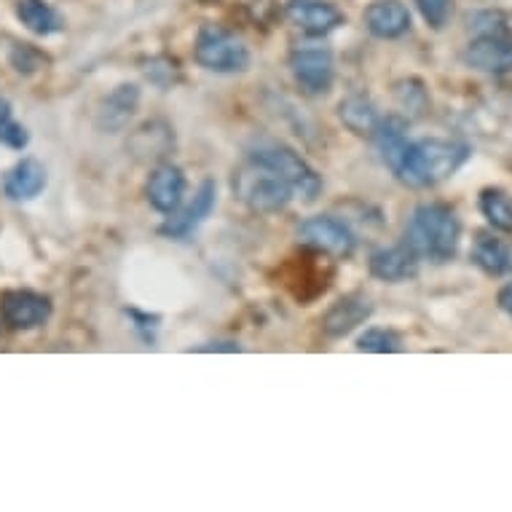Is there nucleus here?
I'll list each match as a JSON object with an SVG mask.
<instances>
[{
  "instance_id": "nucleus-1",
  "label": "nucleus",
  "mask_w": 512,
  "mask_h": 512,
  "mask_svg": "<svg viewBox=\"0 0 512 512\" xmlns=\"http://www.w3.org/2000/svg\"><path fill=\"white\" fill-rule=\"evenodd\" d=\"M472 156L470 145L459 140H440V137H424L416 143H408L392 156L387 167L397 175V180L411 188H432L456 175Z\"/></svg>"
},
{
  "instance_id": "nucleus-2",
  "label": "nucleus",
  "mask_w": 512,
  "mask_h": 512,
  "mask_svg": "<svg viewBox=\"0 0 512 512\" xmlns=\"http://www.w3.org/2000/svg\"><path fill=\"white\" fill-rule=\"evenodd\" d=\"M462 239V220L451 204L427 202L416 207L411 223L405 228V244L419 258L445 263L451 261L459 250Z\"/></svg>"
},
{
  "instance_id": "nucleus-3",
  "label": "nucleus",
  "mask_w": 512,
  "mask_h": 512,
  "mask_svg": "<svg viewBox=\"0 0 512 512\" xmlns=\"http://www.w3.org/2000/svg\"><path fill=\"white\" fill-rule=\"evenodd\" d=\"M234 191L252 212L258 215H274L282 212L293 199V188L274 172L258 161L244 164L234 175Z\"/></svg>"
},
{
  "instance_id": "nucleus-4",
  "label": "nucleus",
  "mask_w": 512,
  "mask_h": 512,
  "mask_svg": "<svg viewBox=\"0 0 512 512\" xmlns=\"http://www.w3.org/2000/svg\"><path fill=\"white\" fill-rule=\"evenodd\" d=\"M196 62L212 73H242L250 65V49L223 27L204 25L196 35Z\"/></svg>"
},
{
  "instance_id": "nucleus-5",
  "label": "nucleus",
  "mask_w": 512,
  "mask_h": 512,
  "mask_svg": "<svg viewBox=\"0 0 512 512\" xmlns=\"http://www.w3.org/2000/svg\"><path fill=\"white\" fill-rule=\"evenodd\" d=\"M250 159L263 164V167L274 169V172L293 188V194L303 196L306 202H314L319 196V191H322V177H319L317 172L293 151V148H287V145H263V148H258V151L252 153Z\"/></svg>"
},
{
  "instance_id": "nucleus-6",
  "label": "nucleus",
  "mask_w": 512,
  "mask_h": 512,
  "mask_svg": "<svg viewBox=\"0 0 512 512\" xmlns=\"http://www.w3.org/2000/svg\"><path fill=\"white\" fill-rule=\"evenodd\" d=\"M298 242L322 255H333V258H349L354 252V234L349 231L344 220L333 218V215H314L306 218L295 231Z\"/></svg>"
},
{
  "instance_id": "nucleus-7",
  "label": "nucleus",
  "mask_w": 512,
  "mask_h": 512,
  "mask_svg": "<svg viewBox=\"0 0 512 512\" xmlns=\"http://www.w3.org/2000/svg\"><path fill=\"white\" fill-rule=\"evenodd\" d=\"M290 70L303 92L325 94L333 86V54L322 43H301L290 51Z\"/></svg>"
},
{
  "instance_id": "nucleus-8",
  "label": "nucleus",
  "mask_w": 512,
  "mask_h": 512,
  "mask_svg": "<svg viewBox=\"0 0 512 512\" xmlns=\"http://www.w3.org/2000/svg\"><path fill=\"white\" fill-rule=\"evenodd\" d=\"M51 317V301L33 290H6L0 295V319L11 330H35Z\"/></svg>"
},
{
  "instance_id": "nucleus-9",
  "label": "nucleus",
  "mask_w": 512,
  "mask_h": 512,
  "mask_svg": "<svg viewBox=\"0 0 512 512\" xmlns=\"http://www.w3.org/2000/svg\"><path fill=\"white\" fill-rule=\"evenodd\" d=\"M464 62L480 73L502 76L512 70V35L510 33H480L475 35L467 49Z\"/></svg>"
},
{
  "instance_id": "nucleus-10",
  "label": "nucleus",
  "mask_w": 512,
  "mask_h": 512,
  "mask_svg": "<svg viewBox=\"0 0 512 512\" xmlns=\"http://www.w3.org/2000/svg\"><path fill=\"white\" fill-rule=\"evenodd\" d=\"M215 202H218V185H215V180H204L199 185V191H196L194 202L188 204L185 210L172 212L167 223L161 226V234L172 236V239L191 236L204 220L210 218V212L215 210Z\"/></svg>"
},
{
  "instance_id": "nucleus-11",
  "label": "nucleus",
  "mask_w": 512,
  "mask_h": 512,
  "mask_svg": "<svg viewBox=\"0 0 512 512\" xmlns=\"http://www.w3.org/2000/svg\"><path fill=\"white\" fill-rule=\"evenodd\" d=\"M185 185L188 183H185L183 169L175 167V164H161V167L153 169L148 185H145L148 204L161 215H172L183 204Z\"/></svg>"
},
{
  "instance_id": "nucleus-12",
  "label": "nucleus",
  "mask_w": 512,
  "mask_h": 512,
  "mask_svg": "<svg viewBox=\"0 0 512 512\" xmlns=\"http://www.w3.org/2000/svg\"><path fill=\"white\" fill-rule=\"evenodd\" d=\"M370 274L381 282H408L419 274V255L408 244L397 247H381L370 255Z\"/></svg>"
},
{
  "instance_id": "nucleus-13",
  "label": "nucleus",
  "mask_w": 512,
  "mask_h": 512,
  "mask_svg": "<svg viewBox=\"0 0 512 512\" xmlns=\"http://www.w3.org/2000/svg\"><path fill=\"white\" fill-rule=\"evenodd\" d=\"M290 19L301 27L303 33L322 38L344 25V14L328 0H290Z\"/></svg>"
},
{
  "instance_id": "nucleus-14",
  "label": "nucleus",
  "mask_w": 512,
  "mask_h": 512,
  "mask_svg": "<svg viewBox=\"0 0 512 512\" xmlns=\"http://www.w3.org/2000/svg\"><path fill=\"white\" fill-rule=\"evenodd\" d=\"M365 25L376 38L392 41L411 30V11L403 0H373L365 11Z\"/></svg>"
},
{
  "instance_id": "nucleus-15",
  "label": "nucleus",
  "mask_w": 512,
  "mask_h": 512,
  "mask_svg": "<svg viewBox=\"0 0 512 512\" xmlns=\"http://www.w3.org/2000/svg\"><path fill=\"white\" fill-rule=\"evenodd\" d=\"M137 105H140V89L135 84L116 86L97 110V126L108 135H116L132 121V116L137 113Z\"/></svg>"
},
{
  "instance_id": "nucleus-16",
  "label": "nucleus",
  "mask_w": 512,
  "mask_h": 512,
  "mask_svg": "<svg viewBox=\"0 0 512 512\" xmlns=\"http://www.w3.org/2000/svg\"><path fill=\"white\" fill-rule=\"evenodd\" d=\"M370 314H373V303L365 295H346L328 309L322 319V333L330 338H344L354 328H360Z\"/></svg>"
},
{
  "instance_id": "nucleus-17",
  "label": "nucleus",
  "mask_w": 512,
  "mask_h": 512,
  "mask_svg": "<svg viewBox=\"0 0 512 512\" xmlns=\"http://www.w3.org/2000/svg\"><path fill=\"white\" fill-rule=\"evenodd\" d=\"M46 183H49V175L41 161L22 159L3 177V194L9 196L11 202H30L43 194Z\"/></svg>"
},
{
  "instance_id": "nucleus-18",
  "label": "nucleus",
  "mask_w": 512,
  "mask_h": 512,
  "mask_svg": "<svg viewBox=\"0 0 512 512\" xmlns=\"http://www.w3.org/2000/svg\"><path fill=\"white\" fill-rule=\"evenodd\" d=\"M470 258L488 277H504L512 271V244L502 236L478 234Z\"/></svg>"
},
{
  "instance_id": "nucleus-19",
  "label": "nucleus",
  "mask_w": 512,
  "mask_h": 512,
  "mask_svg": "<svg viewBox=\"0 0 512 512\" xmlns=\"http://www.w3.org/2000/svg\"><path fill=\"white\" fill-rule=\"evenodd\" d=\"M17 17L30 33L41 38H49L65 27V19L59 17L49 0H17Z\"/></svg>"
},
{
  "instance_id": "nucleus-20",
  "label": "nucleus",
  "mask_w": 512,
  "mask_h": 512,
  "mask_svg": "<svg viewBox=\"0 0 512 512\" xmlns=\"http://www.w3.org/2000/svg\"><path fill=\"white\" fill-rule=\"evenodd\" d=\"M338 118H341V124L354 132V135H373L378 126V113L376 105L368 100V97H362V94H354V97H346L341 105H338Z\"/></svg>"
},
{
  "instance_id": "nucleus-21",
  "label": "nucleus",
  "mask_w": 512,
  "mask_h": 512,
  "mask_svg": "<svg viewBox=\"0 0 512 512\" xmlns=\"http://www.w3.org/2000/svg\"><path fill=\"white\" fill-rule=\"evenodd\" d=\"M480 212L483 218L502 234H512V196L502 188H483L480 191Z\"/></svg>"
},
{
  "instance_id": "nucleus-22",
  "label": "nucleus",
  "mask_w": 512,
  "mask_h": 512,
  "mask_svg": "<svg viewBox=\"0 0 512 512\" xmlns=\"http://www.w3.org/2000/svg\"><path fill=\"white\" fill-rule=\"evenodd\" d=\"M357 349L370 354H395L403 352V338L389 328H370L357 338Z\"/></svg>"
},
{
  "instance_id": "nucleus-23",
  "label": "nucleus",
  "mask_w": 512,
  "mask_h": 512,
  "mask_svg": "<svg viewBox=\"0 0 512 512\" xmlns=\"http://www.w3.org/2000/svg\"><path fill=\"white\" fill-rule=\"evenodd\" d=\"M9 59L11 68L17 70V73H22V76H33V73L43 70V65L49 62V57L41 54L35 46H30V43H17V46L11 49Z\"/></svg>"
},
{
  "instance_id": "nucleus-24",
  "label": "nucleus",
  "mask_w": 512,
  "mask_h": 512,
  "mask_svg": "<svg viewBox=\"0 0 512 512\" xmlns=\"http://www.w3.org/2000/svg\"><path fill=\"white\" fill-rule=\"evenodd\" d=\"M416 6H419L424 22L429 27H435V30H443L448 25V17L454 14L451 0H416Z\"/></svg>"
},
{
  "instance_id": "nucleus-25",
  "label": "nucleus",
  "mask_w": 512,
  "mask_h": 512,
  "mask_svg": "<svg viewBox=\"0 0 512 512\" xmlns=\"http://www.w3.org/2000/svg\"><path fill=\"white\" fill-rule=\"evenodd\" d=\"M397 102H400L408 113H421V110L427 108L424 84H421V81H403V84L397 86Z\"/></svg>"
},
{
  "instance_id": "nucleus-26",
  "label": "nucleus",
  "mask_w": 512,
  "mask_h": 512,
  "mask_svg": "<svg viewBox=\"0 0 512 512\" xmlns=\"http://www.w3.org/2000/svg\"><path fill=\"white\" fill-rule=\"evenodd\" d=\"M27 143H30V132L22 124H17L14 118L0 126V145H6L11 151H22V148H27Z\"/></svg>"
},
{
  "instance_id": "nucleus-27",
  "label": "nucleus",
  "mask_w": 512,
  "mask_h": 512,
  "mask_svg": "<svg viewBox=\"0 0 512 512\" xmlns=\"http://www.w3.org/2000/svg\"><path fill=\"white\" fill-rule=\"evenodd\" d=\"M470 25H475V30L480 33H510V22H507V17L504 14H491V11H486V14H478L475 19H470Z\"/></svg>"
},
{
  "instance_id": "nucleus-28",
  "label": "nucleus",
  "mask_w": 512,
  "mask_h": 512,
  "mask_svg": "<svg viewBox=\"0 0 512 512\" xmlns=\"http://www.w3.org/2000/svg\"><path fill=\"white\" fill-rule=\"evenodd\" d=\"M499 306H502V311H507L512 317V282H507V285L499 290Z\"/></svg>"
},
{
  "instance_id": "nucleus-29",
  "label": "nucleus",
  "mask_w": 512,
  "mask_h": 512,
  "mask_svg": "<svg viewBox=\"0 0 512 512\" xmlns=\"http://www.w3.org/2000/svg\"><path fill=\"white\" fill-rule=\"evenodd\" d=\"M196 352H239V344H207V346H199Z\"/></svg>"
},
{
  "instance_id": "nucleus-30",
  "label": "nucleus",
  "mask_w": 512,
  "mask_h": 512,
  "mask_svg": "<svg viewBox=\"0 0 512 512\" xmlns=\"http://www.w3.org/2000/svg\"><path fill=\"white\" fill-rule=\"evenodd\" d=\"M6 121H11V102L0 97V126L6 124Z\"/></svg>"
}]
</instances>
